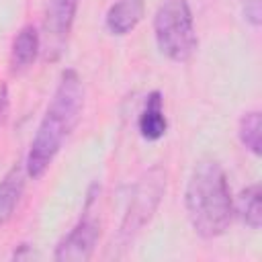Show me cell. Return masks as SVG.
I'll return each mask as SVG.
<instances>
[{"label": "cell", "instance_id": "8992f818", "mask_svg": "<svg viewBox=\"0 0 262 262\" xmlns=\"http://www.w3.org/2000/svg\"><path fill=\"white\" fill-rule=\"evenodd\" d=\"M98 233H100V227L94 219H90V217L80 219L55 246L53 258L59 262L90 260V256L96 248V242H98Z\"/></svg>", "mask_w": 262, "mask_h": 262}, {"label": "cell", "instance_id": "52a82bcc", "mask_svg": "<svg viewBox=\"0 0 262 262\" xmlns=\"http://www.w3.org/2000/svg\"><path fill=\"white\" fill-rule=\"evenodd\" d=\"M139 135L145 141H158L168 131V119L164 115V96L160 90H154L145 96L143 108L137 119Z\"/></svg>", "mask_w": 262, "mask_h": 262}, {"label": "cell", "instance_id": "9c48e42d", "mask_svg": "<svg viewBox=\"0 0 262 262\" xmlns=\"http://www.w3.org/2000/svg\"><path fill=\"white\" fill-rule=\"evenodd\" d=\"M41 51V35L33 25H25L16 37L12 39V47H10V72L12 74H20L25 70H29L37 55Z\"/></svg>", "mask_w": 262, "mask_h": 262}, {"label": "cell", "instance_id": "6da1fadb", "mask_svg": "<svg viewBox=\"0 0 262 262\" xmlns=\"http://www.w3.org/2000/svg\"><path fill=\"white\" fill-rule=\"evenodd\" d=\"M84 108V84L76 70H63L55 92L45 108V115L31 139L29 154L25 158V172L33 180L41 178L66 139L76 129Z\"/></svg>", "mask_w": 262, "mask_h": 262}, {"label": "cell", "instance_id": "30bf717a", "mask_svg": "<svg viewBox=\"0 0 262 262\" xmlns=\"http://www.w3.org/2000/svg\"><path fill=\"white\" fill-rule=\"evenodd\" d=\"M23 190H25V172L20 166H12L10 172L0 182V225H4L12 217Z\"/></svg>", "mask_w": 262, "mask_h": 262}, {"label": "cell", "instance_id": "ba28073f", "mask_svg": "<svg viewBox=\"0 0 262 262\" xmlns=\"http://www.w3.org/2000/svg\"><path fill=\"white\" fill-rule=\"evenodd\" d=\"M145 4L143 0H115L104 16V25L111 35L123 37L129 35L143 18Z\"/></svg>", "mask_w": 262, "mask_h": 262}, {"label": "cell", "instance_id": "277c9868", "mask_svg": "<svg viewBox=\"0 0 262 262\" xmlns=\"http://www.w3.org/2000/svg\"><path fill=\"white\" fill-rule=\"evenodd\" d=\"M164 190H166V170L164 168L154 166L139 178V182L133 188L131 201L127 205L125 217L121 221L119 233H117V242L121 246H127L141 231V227L151 219V215L156 213V209L164 196Z\"/></svg>", "mask_w": 262, "mask_h": 262}, {"label": "cell", "instance_id": "5b68a950", "mask_svg": "<svg viewBox=\"0 0 262 262\" xmlns=\"http://www.w3.org/2000/svg\"><path fill=\"white\" fill-rule=\"evenodd\" d=\"M80 0H51L47 6L45 23H43V39L41 47L45 51V59L55 61L72 33L76 12H78Z\"/></svg>", "mask_w": 262, "mask_h": 262}, {"label": "cell", "instance_id": "8fae6325", "mask_svg": "<svg viewBox=\"0 0 262 262\" xmlns=\"http://www.w3.org/2000/svg\"><path fill=\"white\" fill-rule=\"evenodd\" d=\"M237 213L239 219L250 229H260L262 225V192L260 184L246 186L237 196Z\"/></svg>", "mask_w": 262, "mask_h": 262}, {"label": "cell", "instance_id": "7c38bea8", "mask_svg": "<svg viewBox=\"0 0 262 262\" xmlns=\"http://www.w3.org/2000/svg\"><path fill=\"white\" fill-rule=\"evenodd\" d=\"M262 117L260 111H248L242 115L239 125H237V137L242 141V145L252 151L254 156H260L262 151Z\"/></svg>", "mask_w": 262, "mask_h": 262}, {"label": "cell", "instance_id": "7a4b0ae2", "mask_svg": "<svg viewBox=\"0 0 262 262\" xmlns=\"http://www.w3.org/2000/svg\"><path fill=\"white\" fill-rule=\"evenodd\" d=\"M184 209L194 233L203 239L225 233L233 219V199L227 174L217 160L196 162L186 182Z\"/></svg>", "mask_w": 262, "mask_h": 262}, {"label": "cell", "instance_id": "3957f363", "mask_svg": "<svg viewBox=\"0 0 262 262\" xmlns=\"http://www.w3.org/2000/svg\"><path fill=\"white\" fill-rule=\"evenodd\" d=\"M154 37L162 55L184 63L196 49L194 18L188 0H164L154 16Z\"/></svg>", "mask_w": 262, "mask_h": 262}, {"label": "cell", "instance_id": "4fadbf2b", "mask_svg": "<svg viewBox=\"0 0 262 262\" xmlns=\"http://www.w3.org/2000/svg\"><path fill=\"white\" fill-rule=\"evenodd\" d=\"M244 20L250 23L254 29L262 25V0H239Z\"/></svg>", "mask_w": 262, "mask_h": 262}]
</instances>
